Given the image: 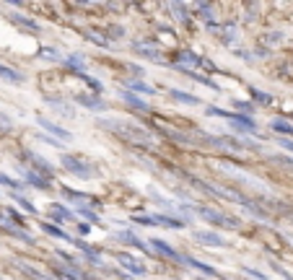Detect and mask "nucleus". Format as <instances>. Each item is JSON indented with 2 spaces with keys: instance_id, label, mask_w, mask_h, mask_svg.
Listing matches in <instances>:
<instances>
[{
  "instance_id": "nucleus-3",
  "label": "nucleus",
  "mask_w": 293,
  "mask_h": 280,
  "mask_svg": "<svg viewBox=\"0 0 293 280\" xmlns=\"http://www.w3.org/2000/svg\"><path fill=\"white\" fill-rule=\"evenodd\" d=\"M283 146H285V148H290V151H293V143H288V140H283Z\"/></svg>"
},
{
  "instance_id": "nucleus-2",
  "label": "nucleus",
  "mask_w": 293,
  "mask_h": 280,
  "mask_svg": "<svg viewBox=\"0 0 293 280\" xmlns=\"http://www.w3.org/2000/svg\"><path fill=\"white\" fill-rule=\"evenodd\" d=\"M275 130H280V132H290V135H293V127H290V124H280V122H277V124H275Z\"/></svg>"
},
{
  "instance_id": "nucleus-1",
  "label": "nucleus",
  "mask_w": 293,
  "mask_h": 280,
  "mask_svg": "<svg viewBox=\"0 0 293 280\" xmlns=\"http://www.w3.org/2000/svg\"><path fill=\"white\" fill-rule=\"evenodd\" d=\"M0 75H6V78H11V81H19V75L13 73V70H8V68H0Z\"/></svg>"
}]
</instances>
